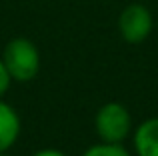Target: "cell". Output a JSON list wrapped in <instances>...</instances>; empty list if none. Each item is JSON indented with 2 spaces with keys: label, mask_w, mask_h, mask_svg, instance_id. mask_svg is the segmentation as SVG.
<instances>
[{
  "label": "cell",
  "mask_w": 158,
  "mask_h": 156,
  "mask_svg": "<svg viewBox=\"0 0 158 156\" xmlns=\"http://www.w3.org/2000/svg\"><path fill=\"white\" fill-rule=\"evenodd\" d=\"M94 130L100 142L122 144L126 138L132 136V116L128 108L120 102H106L98 108L94 116Z\"/></svg>",
  "instance_id": "7a4b0ae2"
},
{
  "label": "cell",
  "mask_w": 158,
  "mask_h": 156,
  "mask_svg": "<svg viewBox=\"0 0 158 156\" xmlns=\"http://www.w3.org/2000/svg\"><path fill=\"white\" fill-rule=\"evenodd\" d=\"M12 76H10V72H8V68L4 66V62H2V58H0V100L4 98V94L10 90V84H12Z\"/></svg>",
  "instance_id": "52a82bcc"
},
{
  "label": "cell",
  "mask_w": 158,
  "mask_h": 156,
  "mask_svg": "<svg viewBox=\"0 0 158 156\" xmlns=\"http://www.w3.org/2000/svg\"><path fill=\"white\" fill-rule=\"evenodd\" d=\"M0 156H8V154H6V152H2V154H0Z\"/></svg>",
  "instance_id": "9c48e42d"
},
{
  "label": "cell",
  "mask_w": 158,
  "mask_h": 156,
  "mask_svg": "<svg viewBox=\"0 0 158 156\" xmlns=\"http://www.w3.org/2000/svg\"><path fill=\"white\" fill-rule=\"evenodd\" d=\"M20 136V116L8 102L0 100V154L8 152Z\"/></svg>",
  "instance_id": "5b68a950"
},
{
  "label": "cell",
  "mask_w": 158,
  "mask_h": 156,
  "mask_svg": "<svg viewBox=\"0 0 158 156\" xmlns=\"http://www.w3.org/2000/svg\"><path fill=\"white\" fill-rule=\"evenodd\" d=\"M82 156H132L124 148V144H112V142H98L82 152Z\"/></svg>",
  "instance_id": "8992f818"
},
{
  "label": "cell",
  "mask_w": 158,
  "mask_h": 156,
  "mask_svg": "<svg viewBox=\"0 0 158 156\" xmlns=\"http://www.w3.org/2000/svg\"><path fill=\"white\" fill-rule=\"evenodd\" d=\"M0 58L14 82H30L38 76L40 52L30 38L16 36V38L8 40Z\"/></svg>",
  "instance_id": "6da1fadb"
},
{
  "label": "cell",
  "mask_w": 158,
  "mask_h": 156,
  "mask_svg": "<svg viewBox=\"0 0 158 156\" xmlns=\"http://www.w3.org/2000/svg\"><path fill=\"white\" fill-rule=\"evenodd\" d=\"M118 34L126 44H142L154 28V16L146 4L132 2L118 14Z\"/></svg>",
  "instance_id": "3957f363"
},
{
  "label": "cell",
  "mask_w": 158,
  "mask_h": 156,
  "mask_svg": "<svg viewBox=\"0 0 158 156\" xmlns=\"http://www.w3.org/2000/svg\"><path fill=\"white\" fill-rule=\"evenodd\" d=\"M132 148L136 156H158V116L146 118L132 130Z\"/></svg>",
  "instance_id": "277c9868"
},
{
  "label": "cell",
  "mask_w": 158,
  "mask_h": 156,
  "mask_svg": "<svg viewBox=\"0 0 158 156\" xmlns=\"http://www.w3.org/2000/svg\"><path fill=\"white\" fill-rule=\"evenodd\" d=\"M32 156H66V154L58 148H42V150H38V152H34Z\"/></svg>",
  "instance_id": "ba28073f"
}]
</instances>
